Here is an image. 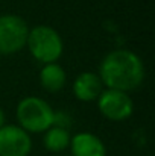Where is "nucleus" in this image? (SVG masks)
Segmentation results:
<instances>
[{
	"instance_id": "nucleus-1",
	"label": "nucleus",
	"mask_w": 155,
	"mask_h": 156,
	"mask_svg": "<svg viewBox=\"0 0 155 156\" xmlns=\"http://www.w3.org/2000/svg\"><path fill=\"white\" fill-rule=\"evenodd\" d=\"M102 80L116 91L135 90L145 77L140 58L129 50H116L105 56L101 65Z\"/></svg>"
},
{
	"instance_id": "nucleus-2",
	"label": "nucleus",
	"mask_w": 155,
	"mask_h": 156,
	"mask_svg": "<svg viewBox=\"0 0 155 156\" xmlns=\"http://www.w3.org/2000/svg\"><path fill=\"white\" fill-rule=\"evenodd\" d=\"M17 118L20 124L32 132H43L55 121V114L44 100L38 97H28L17 108Z\"/></svg>"
},
{
	"instance_id": "nucleus-3",
	"label": "nucleus",
	"mask_w": 155,
	"mask_h": 156,
	"mask_svg": "<svg viewBox=\"0 0 155 156\" xmlns=\"http://www.w3.org/2000/svg\"><path fill=\"white\" fill-rule=\"evenodd\" d=\"M32 55L43 62H53L62 52V41L56 30L47 26H38L28 35Z\"/></svg>"
},
{
	"instance_id": "nucleus-4",
	"label": "nucleus",
	"mask_w": 155,
	"mask_h": 156,
	"mask_svg": "<svg viewBox=\"0 0 155 156\" xmlns=\"http://www.w3.org/2000/svg\"><path fill=\"white\" fill-rule=\"evenodd\" d=\"M28 24L17 15L0 17V53H14L28 41Z\"/></svg>"
},
{
	"instance_id": "nucleus-5",
	"label": "nucleus",
	"mask_w": 155,
	"mask_h": 156,
	"mask_svg": "<svg viewBox=\"0 0 155 156\" xmlns=\"http://www.w3.org/2000/svg\"><path fill=\"white\" fill-rule=\"evenodd\" d=\"M31 146V138L21 127L5 126L0 129V156H28Z\"/></svg>"
},
{
	"instance_id": "nucleus-6",
	"label": "nucleus",
	"mask_w": 155,
	"mask_h": 156,
	"mask_svg": "<svg viewBox=\"0 0 155 156\" xmlns=\"http://www.w3.org/2000/svg\"><path fill=\"white\" fill-rule=\"evenodd\" d=\"M99 109L105 117H108L111 120H123L131 115L132 102L125 93L116 91V90H108L101 96Z\"/></svg>"
},
{
	"instance_id": "nucleus-7",
	"label": "nucleus",
	"mask_w": 155,
	"mask_h": 156,
	"mask_svg": "<svg viewBox=\"0 0 155 156\" xmlns=\"http://www.w3.org/2000/svg\"><path fill=\"white\" fill-rule=\"evenodd\" d=\"M73 156H105L106 150L103 143L93 133H78L72 140Z\"/></svg>"
},
{
	"instance_id": "nucleus-8",
	"label": "nucleus",
	"mask_w": 155,
	"mask_h": 156,
	"mask_svg": "<svg viewBox=\"0 0 155 156\" xmlns=\"http://www.w3.org/2000/svg\"><path fill=\"white\" fill-rule=\"evenodd\" d=\"M73 90H75V94H76L78 99L90 102V100L96 99L101 94L102 83H101V79L96 74H93V73H82V74H79L76 77Z\"/></svg>"
},
{
	"instance_id": "nucleus-9",
	"label": "nucleus",
	"mask_w": 155,
	"mask_h": 156,
	"mask_svg": "<svg viewBox=\"0 0 155 156\" xmlns=\"http://www.w3.org/2000/svg\"><path fill=\"white\" fill-rule=\"evenodd\" d=\"M41 83L49 91H59L65 83V73L58 64H47L41 70Z\"/></svg>"
},
{
	"instance_id": "nucleus-10",
	"label": "nucleus",
	"mask_w": 155,
	"mask_h": 156,
	"mask_svg": "<svg viewBox=\"0 0 155 156\" xmlns=\"http://www.w3.org/2000/svg\"><path fill=\"white\" fill-rule=\"evenodd\" d=\"M70 144V135L64 127H53L44 136V146L50 152H61Z\"/></svg>"
},
{
	"instance_id": "nucleus-11",
	"label": "nucleus",
	"mask_w": 155,
	"mask_h": 156,
	"mask_svg": "<svg viewBox=\"0 0 155 156\" xmlns=\"http://www.w3.org/2000/svg\"><path fill=\"white\" fill-rule=\"evenodd\" d=\"M3 123H5V115H3V111L0 109V129L3 127Z\"/></svg>"
}]
</instances>
